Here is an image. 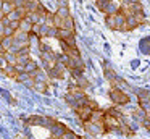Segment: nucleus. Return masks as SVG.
Returning <instances> with one entry per match:
<instances>
[{
  "label": "nucleus",
  "mask_w": 150,
  "mask_h": 139,
  "mask_svg": "<svg viewBox=\"0 0 150 139\" xmlns=\"http://www.w3.org/2000/svg\"><path fill=\"white\" fill-rule=\"evenodd\" d=\"M105 23H107V26L110 29H113V31H121V32L127 31L126 29V15H124L121 10L118 13H115V15L105 16Z\"/></svg>",
  "instance_id": "f257e3e1"
},
{
  "label": "nucleus",
  "mask_w": 150,
  "mask_h": 139,
  "mask_svg": "<svg viewBox=\"0 0 150 139\" xmlns=\"http://www.w3.org/2000/svg\"><path fill=\"white\" fill-rule=\"evenodd\" d=\"M82 128H84V131L87 133V134L91 136H102L105 134V126L103 123H91V121H86L82 123Z\"/></svg>",
  "instance_id": "f03ea898"
},
{
  "label": "nucleus",
  "mask_w": 150,
  "mask_h": 139,
  "mask_svg": "<svg viewBox=\"0 0 150 139\" xmlns=\"http://www.w3.org/2000/svg\"><path fill=\"white\" fill-rule=\"evenodd\" d=\"M108 96H110L111 102L116 103V105H126L127 102H129V96H127L126 92H121V91L118 89H110V92H108Z\"/></svg>",
  "instance_id": "7ed1b4c3"
},
{
  "label": "nucleus",
  "mask_w": 150,
  "mask_h": 139,
  "mask_svg": "<svg viewBox=\"0 0 150 139\" xmlns=\"http://www.w3.org/2000/svg\"><path fill=\"white\" fill-rule=\"evenodd\" d=\"M49 78H53V79H63L66 74V66L62 63H55V66L49 71Z\"/></svg>",
  "instance_id": "20e7f679"
},
{
  "label": "nucleus",
  "mask_w": 150,
  "mask_h": 139,
  "mask_svg": "<svg viewBox=\"0 0 150 139\" xmlns=\"http://www.w3.org/2000/svg\"><path fill=\"white\" fill-rule=\"evenodd\" d=\"M26 13H28V11H26L24 8H15V10H11V11L8 13L5 18H7L10 23H20L21 19L26 16Z\"/></svg>",
  "instance_id": "39448f33"
},
{
  "label": "nucleus",
  "mask_w": 150,
  "mask_h": 139,
  "mask_svg": "<svg viewBox=\"0 0 150 139\" xmlns=\"http://www.w3.org/2000/svg\"><path fill=\"white\" fill-rule=\"evenodd\" d=\"M49 129L52 131V138H53V139H60L66 131H68V128H66V126L63 125V123H57V121L53 123V125L50 126Z\"/></svg>",
  "instance_id": "423d86ee"
},
{
  "label": "nucleus",
  "mask_w": 150,
  "mask_h": 139,
  "mask_svg": "<svg viewBox=\"0 0 150 139\" xmlns=\"http://www.w3.org/2000/svg\"><path fill=\"white\" fill-rule=\"evenodd\" d=\"M92 112H94V110H92L89 105H82V107H79V108L76 110V113H78L79 120H81L82 123H86V121H89V120H91Z\"/></svg>",
  "instance_id": "0eeeda50"
},
{
  "label": "nucleus",
  "mask_w": 150,
  "mask_h": 139,
  "mask_svg": "<svg viewBox=\"0 0 150 139\" xmlns=\"http://www.w3.org/2000/svg\"><path fill=\"white\" fill-rule=\"evenodd\" d=\"M84 68H86V65H84V61H82L81 57H78V58H69L68 65H66V70H68V71H71V70L84 71Z\"/></svg>",
  "instance_id": "6e6552de"
},
{
  "label": "nucleus",
  "mask_w": 150,
  "mask_h": 139,
  "mask_svg": "<svg viewBox=\"0 0 150 139\" xmlns=\"http://www.w3.org/2000/svg\"><path fill=\"white\" fill-rule=\"evenodd\" d=\"M15 79H16L18 83H21L23 86H26V87H34V79H33V76L28 74V73H18Z\"/></svg>",
  "instance_id": "1a4fd4ad"
},
{
  "label": "nucleus",
  "mask_w": 150,
  "mask_h": 139,
  "mask_svg": "<svg viewBox=\"0 0 150 139\" xmlns=\"http://www.w3.org/2000/svg\"><path fill=\"white\" fill-rule=\"evenodd\" d=\"M139 24H142V21H140L137 16L127 13V15H126V29H127V31H132V29H136Z\"/></svg>",
  "instance_id": "9d476101"
},
{
  "label": "nucleus",
  "mask_w": 150,
  "mask_h": 139,
  "mask_svg": "<svg viewBox=\"0 0 150 139\" xmlns=\"http://www.w3.org/2000/svg\"><path fill=\"white\" fill-rule=\"evenodd\" d=\"M31 76H33L34 83H45V84H49V79H50L49 74H47L44 70H36Z\"/></svg>",
  "instance_id": "9b49d317"
},
{
  "label": "nucleus",
  "mask_w": 150,
  "mask_h": 139,
  "mask_svg": "<svg viewBox=\"0 0 150 139\" xmlns=\"http://www.w3.org/2000/svg\"><path fill=\"white\" fill-rule=\"evenodd\" d=\"M102 66H103V71H105V78H107L110 83H113V81L118 78V74L115 73V70L110 66V63H107V61H103V63H102Z\"/></svg>",
  "instance_id": "f8f14e48"
},
{
  "label": "nucleus",
  "mask_w": 150,
  "mask_h": 139,
  "mask_svg": "<svg viewBox=\"0 0 150 139\" xmlns=\"http://www.w3.org/2000/svg\"><path fill=\"white\" fill-rule=\"evenodd\" d=\"M33 28H34V24H31L26 18H23L20 21V24H18V31H20V32H26V34H31V32H33Z\"/></svg>",
  "instance_id": "ddd939ff"
},
{
  "label": "nucleus",
  "mask_w": 150,
  "mask_h": 139,
  "mask_svg": "<svg viewBox=\"0 0 150 139\" xmlns=\"http://www.w3.org/2000/svg\"><path fill=\"white\" fill-rule=\"evenodd\" d=\"M120 10H121V6L118 5L116 2H113V0H110V3H108V5L105 6V10H103L102 13H105V15L108 16V15H115V13H118Z\"/></svg>",
  "instance_id": "4468645a"
},
{
  "label": "nucleus",
  "mask_w": 150,
  "mask_h": 139,
  "mask_svg": "<svg viewBox=\"0 0 150 139\" xmlns=\"http://www.w3.org/2000/svg\"><path fill=\"white\" fill-rule=\"evenodd\" d=\"M29 37H31V34L20 32V31H15V34H13V41L21 42V44H26V45H29Z\"/></svg>",
  "instance_id": "2eb2a0df"
},
{
  "label": "nucleus",
  "mask_w": 150,
  "mask_h": 139,
  "mask_svg": "<svg viewBox=\"0 0 150 139\" xmlns=\"http://www.w3.org/2000/svg\"><path fill=\"white\" fill-rule=\"evenodd\" d=\"M103 116H105V110H94L91 115V123H103Z\"/></svg>",
  "instance_id": "dca6fc26"
},
{
  "label": "nucleus",
  "mask_w": 150,
  "mask_h": 139,
  "mask_svg": "<svg viewBox=\"0 0 150 139\" xmlns=\"http://www.w3.org/2000/svg\"><path fill=\"white\" fill-rule=\"evenodd\" d=\"M40 5H42V3H40L39 0H33V2H28L26 5H24V10H26L28 13H37V10H39Z\"/></svg>",
  "instance_id": "f3484780"
},
{
  "label": "nucleus",
  "mask_w": 150,
  "mask_h": 139,
  "mask_svg": "<svg viewBox=\"0 0 150 139\" xmlns=\"http://www.w3.org/2000/svg\"><path fill=\"white\" fill-rule=\"evenodd\" d=\"M60 29H68V31L74 32V19H73L71 16L65 18V19H63V23H62V28H60Z\"/></svg>",
  "instance_id": "a211bd4d"
},
{
  "label": "nucleus",
  "mask_w": 150,
  "mask_h": 139,
  "mask_svg": "<svg viewBox=\"0 0 150 139\" xmlns=\"http://www.w3.org/2000/svg\"><path fill=\"white\" fill-rule=\"evenodd\" d=\"M36 70H39V65H37V61H34V60H29L26 65H24V73H28V74H33Z\"/></svg>",
  "instance_id": "6ab92c4d"
},
{
  "label": "nucleus",
  "mask_w": 150,
  "mask_h": 139,
  "mask_svg": "<svg viewBox=\"0 0 150 139\" xmlns=\"http://www.w3.org/2000/svg\"><path fill=\"white\" fill-rule=\"evenodd\" d=\"M132 118L136 120V121H139V123H144V120L147 118V113L144 112L142 108H136L134 113H132Z\"/></svg>",
  "instance_id": "aec40b11"
},
{
  "label": "nucleus",
  "mask_w": 150,
  "mask_h": 139,
  "mask_svg": "<svg viewBox=\"0 0 150 139\" xmlns=\"http://www.w3.org/2000/svg\"><path fill=\"white\" fill-rule=\"evenodd\" d=\"M11 10H15V5H13V3H10V2H4V3H2V6H0V13H2V16H7Z\"/></svg>",
  "instance_id": "412c9836"
},
{
  "label": "nucleus",
  "mask_w": 150,
  "mask_h": 139,
  "mask_svg": "<svg viewBox=\"0 0 150 139\" xmlns=\"http://www.w3.org/2000/svg\"><path fill=\"white\" fill-rule=\"evenodd\" d=\"M74 32H71V31H68V29H58L57 31V39L58 41H65V39H68L69 36H73Z\"/></svg>",
  "instance_id": "4be33fe9"
},
{
  "label": "nucleus",
  "mask_w": 150,
  "mask_h": 139,
  "mask_svg": "<svg viewBox=\"0 0 150 139\" xmlns=\"http://www.w3.org/2000/svg\"><path fill=\"white\" fill-rule=\"evenodd\" d=\"M4 57H5V60H7V63L8 65H11V66H15V65L18 63V57L15 53H10V52H5L4 53Z\"/></svg>",
  "instance_id": "5701e85b"
},
{
  "label": "nucleus",
  "mask_w": 150,
  "mask_h": 139,
  "mask_svg": "<svg viewBox=\"0 0 150 139\" xmlns=\"http://www.w3.org/2000/svg\"><path fill=\"white\" fill-rule=\"evenodd\" d=\"M134 92H136V96H137V100L150 99V91H147V89H136Z\"/></svg>",
  "instance_id": "b1692460"
},
{
  "label": "nucleus",
  "mask_w": 150,
  "mask_h": 139,
  "mask_svg": "<svg viewBox=\"0 0 150 139\" xmlns=\"http://www.w3.org/2000/svg\"><path fill=\"white\" fill-rule=\"evenodd\" d=\"M63 53H66L69 58H78V57H81V53H79V50H78V47H68Z\"/></svg>",
  "instance_id": "393cba45"
},
{
  "label": "nucleus",
  "mask_w": 150,
  "mask_h": 139,
  "mask_svg": "<svg viewBox=\"0 0 150 139\" xmlns=\"http://www.w3.org/2000/svg\"><path fill=\"white\" fill-rule=\"evenodd\" d=\"M0 44H2V47H4L5 50H8V48L11 47V44H13V37H2L0 39Z\"/></svg>",
  "instance_id": "a878e982"
},
{
  "label": "nucleus",
  "mask_w": 150,
  "mask_h": 139,
  "mask_svg": "<svg viewBox=\"0 0 150 139\" xmlns=\"http://www.w3.org/2000/svg\"><path fill=\"white\" fill-rule=\"evenodd\" d=\"M55 15L60 16L62 19H65V18H68V16H71V15H69V10H68V8H57Z\"/></svg>",
  "instance_id": "bb28decb"
},
{
  "label": "nucleus",
  "mask_w": 150,
  "mask_h": 139,
  "mask_svg": "<svg viewBox=\"0 0 150 139\" xmlns=\"http://www.w3.org/2000/svg\"><path fill=\"white\" fill-rule=\"evenodd\" d=\"M47 87H49V84L45 83H34V91H37V92H47Z\"/></svg>",
  "instance_id": "cd10ccee"
},
{
  "label": "nucleus",
  "mask_w": 150,
  "mask_h": 139,
  "mask_svg": "<svg viewBox=\"0 0 150 139\" xmlns=\"http://www.w3.org/2000/svg\"><path fill=\"white\" fill-rule=\"evenodd\" d=\"M4 73L7 74V76H10V78H16V70H15V66H11V65H8L7 68L4 70Z\"/></svg>",
  "instance_id": "c85d7f7f"
},
{
  "label": "nucleus",
  "mask_w": 150,
  "mask_h": 139,
  "mask_svg": "<svg viewBox=\"0 0 150 139\" xmlns=\"http://www.w3.org/2000/svg\"><path fill=\"white\" fill-rule=\"evenodd\" d=\"M45 26H47V28H55V26H53V13L47 11V15H45Z\"/></svg>",
  "instance_id": "c756f323"
},
{
  "label": "nucleus",
  "mask_w": 150,
  "mask_h": 139,
  "mask_svg": "<svg viewBox=\"0 0 150 139\" xmlns=\"http://www.w3.org/2000/svg\"><path fill=\"white\" fill-rule=\"evenodd\" d=\"M60 139H81V138H79V136L76 134V133H73L71 129H68V131H66V133H65V134H63Z\"/></svg>",
  "instance_id": "7c9ffc66"
},
{
  "label": "nucleus",
  "mask_w": 150,
  "mask_h": 139,
  "mask_svg": "<svg viewBox=\"0 0 150 139\" xmlns=\"http://www.w3.org/2000/svg\"><path fill=\"white\" fill-rule=\"evenodd\" d=\"M108 3H110V0H95V5H97V8L100 10V11H103Z\"/></svg>",
  "instance_id": "2f4dec72"
},
{
  "label": "nucleus",
  "mask_w": 150,
  "mask_h": 139,
  "mask_svg": "<svg viewBox=\"0 0 150 139\" xmlns=\"http://www.w3.org/2000/svg\"><path fill=\"white\" fill-rule=\"evenodd\" d=\"M63 42H65V44L68 45V47H76V37H74V34H73V36H69L68 39H65Z\"/></svg>",
  "instance_id": "473e14b6"
},
{
  "label": "nucleus",
  "mask_w": 150,
  "mask_h": 139,
  "mask_svg": "<svg viewBox=\"0 0 150 139\" xmlns=\"http://www.w3.org/2000/svg\"><path fill=\"white\" fill-rule=\"evenodd\" d=\"M7 66H8V63H7V60H5V57L4 55H0V70L4 71Z\"/></svg>",
  "instance_id": "72a5a7b5"
},
{
  "label": "nucleus",
  "mask_w": 150,
  "mask_h": 139,
  "mask_svg": "<svg viewBox=\"0 0 150 139\" xmlns=\"http://www.w3.org/2000/svg\"><path fill=\"white\" fill-rule=\"evenodd\" d=\"M13 5H15V8H24L26 2H24V0H15V2H13Z\"/></svg>",
  "instance_id": "f704fd0d"
},
{
  "label": "nucleus",
  "mask_w": 150,
  "mask_h": 139,
  "mask_svg": "<svg viewBox=\"0 0 150 139\" xmlns=\"http://www.w3.org/2000/svg\"><path fill=\"white\" fill-rule=\"evenodd\" d=\"M58 8H68V0H57Z\"/></svg>",
  "instance_id": "c9c22d12"
},
{
  "label": "nucleus",
  "mask_w": 150,
  "mask_h": 139,
  "mask_svg": "<svg viewBox=\"0 0 150 139\" xmlns=\"http://www.w3.org/2000/svg\"><path fill=\"white\" fill-rule=\"evenodd\" d=\"M57 31H58L57 28H50V29H49V34H47V37H57Z\"/></svg>",
  "instance_id": "e433bc0d"
},
{
  "label": "nucleus",
  "mask_w": 150,
  "mask_h": 139,
  "mask_svg": "<svg viewBox=\"0 0 150 139\" xmlns=\"http://www.w3.org/2000/svg\"><path fill=\"white\" fill-rule=\"evenodd\" d=\"M15 70H16V73H24V65L16 63V65H15Z\"/></svg>",
  "instance_id": "4c0bfd02"
},
{
  "label": "nucleus",
  "mask_w": 150,
  "mask_h": 139,
  "mask_svg": "<svg viewBox=\"0 0 150 139\" xmlns=\"http://www.w3.org/2000/svg\"><path fill=\"white\" fill-rule=\"evenodd\" d=\"M134 3H139V0H123V6H127V5H134Z\"/></svg>",
  "instance_id": "58836bf2"
},
{
  "label": "nucleus",
  "mask_w": 150,
  "mask_h": 139,
  "mask_svg": "<svg viewBox=\"0 0 150 139\" xmlns=\"http://www.w3.org/2000/svg\"><path fill=\"white\" fill-rule=\"evenodd\" d=\"M5 52H7V50H5V48H4V47H2V44H0V55H4V53H5Z\"/></svg>",
  "instance_id": "ea45409f"
},
{
  "label": "nucleus",
  "mask_w": 150,
  "mask_h": 139,
  "mask_svg": "<svg viewBox=\"0 0 150 139\" xmlns=\"http://www.w3.org/2000/svg\"><path fill=\"white\" fill-rule=\"evenodd\" d=\"M4 2H10V3H13V2H15V0H4Z\"/></svg>",
  "instance_id": "a19ab883"
},
{
  "label": "nucleus",
  "mask_w": 150,
  "mask_h": 139,
  "mask_svg": "<svg viewBox=\"0 0 150 139\" xmlns=\"http://www.w3.org/2000/svg\"><path fill=\"white\" fill-rule=\"evenodd\" d=\"M24 2H26V3H28V2H33V0H24Z\"/></svg>",
  "instance_id": "79ce46f5"
},
{
  "label": "nucleus",
  "mask_w": 150,
  "mask_h": 139,
  "mask_svg": "<svg viewBox=\"0 0 150 139\" xmlns=\"http://www.w3.org/2000/svg\"><path fill=\"white\" fill-rule=\"evenodd\" d=\"M49 139H53V138H49Z\"/></svg>",
  "instance_id": "37998d69"
}]
</instances>
